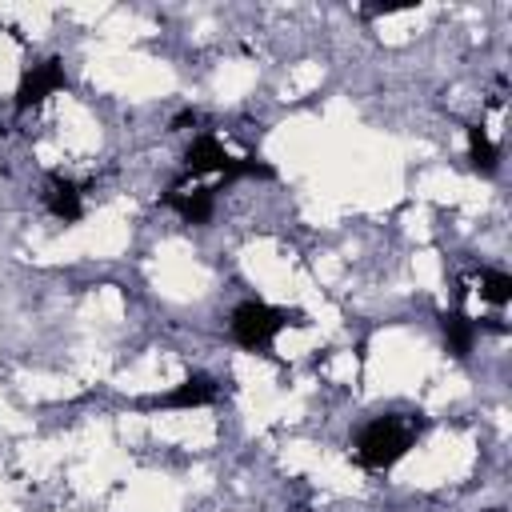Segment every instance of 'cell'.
<instances>
[{
	"label": "cell",
	"instance_id": "1",
	"mask_svg": "<svg viewBox=\"0 0 512 512\" xmlns=\"http://www.w3.org/2000/svg\"><path fill=\"white\" fill-rule=\"evenodd\" d=\"M420 432H424V420H416V416H400V412L376 416L356 436V464L368 472H388L396 460L408 456V448L416 444Z\"/></svg>",
	"mask_w": 512,
	"mask_h": 512
},
{
	"label": "cell",
	"instance_id": "2",
	"mask_svg": "<svg viewBox=\"0 0 512 512\" xmlns=\"http://www.w3.org/2000/svg\"><path fill=\"white\" fill-rule=\"evenodd\" d=\"M288 324H308L300 308H272L264 300H240L228 316V332L244 352H268L272 340L288 328Z\"/></svg>",
	"mask_w": 512,
	"mask_h": 512
},
{
	"label": "cell",
	"instance_id": "3",
	"mask_svg": "<svg viewBox=\"0 0 512 512\" xmlns=\"http://www.w3.org/2000/svg\"><path fill=\"white\" fill-rule=\"evenodd\" d=\"M60 88H68V76H64V64H60L56 56L32 64V68L20 76V84H16V100H12L16 116L28 112V108H36L40 100H48V96L60 92Z\"/></svg>",
	"mask_w": 512,
	"mask_h": 512
},
{
	"label": "cell",
	"instance_id": "4",
	"mask_svg": "<svg viewBox=\"0 0 512 512\" xmlns=\"http://www.w3.org/2000/svg\"><path fill=\"white\" fill-rule=\"evenodd\" d=\"M220 396V384L208 376V372H192L188 380L172 384L168 392H160L156 400H144L140 408H204Z\"/></svg>",
	"mask_w": 512,
	"mask_h": 512
},
{
	"label": "cell",
	"instance_id": "5",
	"mask_svg": "<svg viewBox=\"0 0 512 512\" xmlns=\"http://www.w3.org/2000/svg\"><path fill=\"white\" fill-rule=\"evenodd\" d=\"M228 164H232V156H228L224 144H220L216 136H208V132H200V136L184 148V176H208V172L224 176Z\"/></svg>",
	"mask_w": 512,
	"mask_h": 512
},
{
	"label": "cell",
	"instance_id": "6",
	"mask_svg": "<svg viewBox=\"0 0 512 512\" xmlns=\"http://www.w3.org/2000/svg\"><path fill=\"white\" fill-rule=\"evenodd\" d=\"M216 192H220V188H192V192L168 188L164 204H168L184 224H208L212 212H216Z\"/></svg>",
	"mask_w": 512,
	"mask_h": 512
},
{
	"label": "cell",
	"instance_id": "7",
	"mask_svg": "<svg viewBox=\"0 0 512 512\" xmlns=\"http://www.w3.org/2000/svg\"><path fill=\"white\" fill-rule=\"evenodd\" d=\"M44 208H48L56 220H64V224H76V220L84 216V200H80V188H76L72 180H60V176H52V180H48V188H44Z\"/></svg>",
	"mask_w": 512,
	"mask_h": 512
},
{
	"label": "cell",
	"instance_id": "8",
	"mask_svg": "<svg viewBox=\"0 0 512 512\" xmlns=\"http://www.w3.org/2000/svg\"><path fill=\"white\" fill-rule=\"evenodd\" d=\"M440 332H444V344L452 356H468L472 344H476V320H468L464 312H440Z\"/></svg>",
	"mask_w": 512,
	"mask_h": 512
},
{
	"label": "cell",
	"instance_id": "9",
	"mask_svg": "<svg viewBox=\"0 0 512 512\" xmlns=\"http://www.w3.org/2000/svg\"><path fill=\"white\" fill-rule=\"evenodd\" d=\"M468 160H472V168L484 172V176H492L496 164H500V152H496V144L488 140L484 124H468Z\"/></svg>",
	"mask_w": 512,
	"mask_h": 512
},
{
	"label": "cell",
	"instance_id": "10",
	"mask_svg": "<svg viewBox=\"0 0 512 512\" xmlns=\"http://www.w3.org/2000/svg\"><path fill=\"white\" fill-rule=\"evenodd\" d=\"M480 296L488 300V304H508L512 300V276L508 272H496V268H480Z\"/></svg>",
	"mask_w": 512,
	"mask_h": 512
},
{
	"label": "cell",
	"instance_id": "11",
	"mask_svg": "<svg viewBox=\"0 0 512 512\" xmlns=\"http://www.w3.org/2000/svg\"><path fill=\"white\" fill-rule=\"evenodd\" d=\"M252 176L272 180L276 172H272V164H264V160H256V156H244V160H232V164H228V172H224L220 180H224V184H232V180H252Z\"/></svg>",
	"mask_w": 512,
	"mask_h": 512
},
{
	"label": "cell",
	"instance_id": "12",
	"mask_svg": "<svg viewBox=\"0 0 512 512\" xmlns=\"http://www.w3.org/2000/svg\"><path fill=\"white\" fill-rule=\"evenodd\" d=\"M188 124H200V112H196V108H184V112H176V116H172V124H168V132H184Z\"/></svg>",
	"mask_w": 512,
	"mask_h": 512
}]
</instances>
